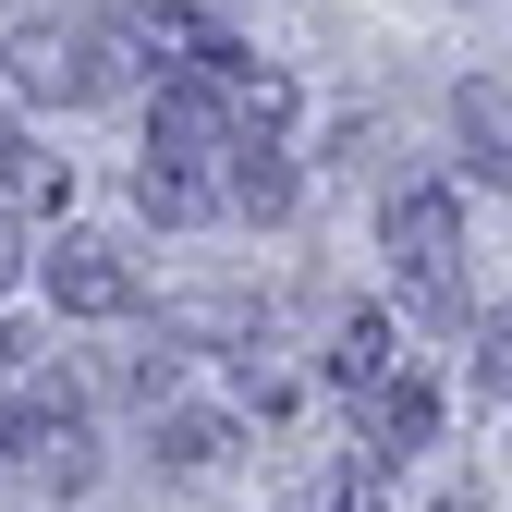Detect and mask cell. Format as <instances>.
<instances>
[{
  "label": "cell",
  "mask_w": 512,
  "mask_h": 512,
  "mask_svg": "<svg viewBox=\"0 0 512 512\" xmlns=\"http://www.w3.org/2000/svg\"><path fill=\"white\" fill-rule=\"evenodd\" d=\"M378 256L415 293V317H452L464 305V208H452V183H403L391 220H378Z\"/></svg>",
  "instance_id": "cell-1"
},
{
  "label": "cell",
  "mask_w": 512,
  "mask_h": 512,
  "mask_svg": "<svg viewBox=\"0 0 512 512\" xmlns=\"http://www.w3.org/2000/svg\"><path fill=\"white\" fill-rule=\"evenodd\" d=\"M0 464H25L37 488H86V476H98L86 403H74V391H25V403H0Z\"/></svg>",
  "instance_id": "cell-2"
},
{
  "label": "cell",
  "mask_w": 512,
  "mask_h": 512,
  "mask_svg": "<svg viewBox=\"0 0 512 512\" xmlns=\"http://www.w3.org/2000/svg\"><path fill=\"white\" fill-rule=\"evenodd\" d=\"M0 86H13L25 110H74V98H98V49L86 37H61V25H13V49H0Z\"/></svg>",
  "instance_id": "cell-3"
},
{
  "label": "cell",
  "mask_w": 512,
  "mask_h": 512,
  "mask_svg": "<svg viewBox=\"0 0 512 512\" xmlns=\"http://www.w3.org/2000/svg\"><path fill=\"white\" fill-rule=\"evenodd\" d=\"M49 305H61V317H135V269H122L110 244L61 232V244H49Z\"/></svg>",
  "instance_id": "cell-4"
},
{
  "label": "cell",
  "mask_w": 512,
  "mask_h": 512,
  "mask_svg": "<svg viewBox=\"0 0 512 512\" xmlns=\"http://www.w3.org/2000/svg\"><path fill=\"white\" fill-rule=\"evenodd\" d=\"M427 439H439V391H427V378L415 366H391V378H378V391H366V452H427Z\"/></svg>",
  "instance_id": "cell-5"
},
{
  "label": "cell",
  "mask_w": 512,
  "mask_h": 512,
  "mask_svg": "<svg viewBox=\"0 0 512 512\" xmlns=\"http://www.w3.org/2000/svg\"><path fill=\"white\" fill-rule=\"evenodd\" d=\"M452 147L476 159V183L512 196V98H500V86H464V98H452Z\"/></svg>",
  "instance_id": "cell-6"
},
{
  "label": "cell",
  "mask_w": 512,
  "mask_h": 512,
  "mask_svg": "<svg viewBox=\"0 0 512 512\" xmlns=\"http://www.w3.org/2000/svg\"><path fill=\"white\" fill-rule=\"evenodd\" d=\"M232 220H293V159H281V135H244L232 147Z\"/></svg>",
  "instance_id": "cell-7"
},
{
  "label": "cell",
  "mask_w": 512,
  "mask_h": 512,
  "mask_svg": "<svg viewBox=\"0 0 512 512\" xmlns=\"http://www.w3.org/2000/svg\"><path fill=\"white\" fill-rule=\"evenodd\" d=\"M378 378H391V317L354 305L342 330H330V391H378Z\"/></svg>",
  "instance_id": "cell-8"
},
{
  "label": "cell",
  "mask_w": 512,
  "mask_h": 512,
  "mask_svg": "<svg viewBox=\"0 0 512 512\" xmlns=\"http://www.w3.org/2000/svg\"><path fill=\"white\" fill-rule=\"evenodd\" d=\"M159 464H232V415H208V403H159Z\"/></svg>",
  "instance_id": "cell-9"
},
{
  "label": "cell",
  "mask_w": 512,
  "mask_h": 512,
  "mask_svg": "<svg viewBox=\"0 0 512 512\" xmlns=\"http://www.w3.org/2000/svg\"><path fill=\"white\" fill-rule=\"evenodd\" d=\"M378 476H391V452H354V476H342V512H391V488H378Z\"/></svg>",
  "instance_id": "cell-10"
},
{
  "label": "cell",
  "mask_w": 512,
  "mask_h": 512,
  "mask_svg": "<svg viewBox=\"0 0 512 512\" xmlns=\"http://www.w3.org/2000/svg\"><path fill=\"white\" fill-rule=\"evenodd\" d=\"M476 366H488V391L512 403V317H488V354H476Z\"/></svg>",
  "instance_id": "cell-11"
},
{
  "label": "cell",
  "mask_w": 512,
  "mask_h": 512,
  "mask_svg": "<svg viewBox=\"0 0 512 512\" xmlns=\"http://www.w3.org/2000/svg\"><path fill=\"white\" fill-rule=\"evenodd\" d=\"M13 269H25V232H13V208H0V293H13Z\"/></svg>",
  "instance_id": "cell-12"
},
{
  "label": "cell",
  "mask_w": 512,
  "mask_h": 512,
  "mask_svg": "<svg viewBox=\"0 0 512 512\" xmlns=\"http://www.w3.org/2000/svg\"><path fill=\"white\" fill-rule=\"evenodd\" d=\"M13 354H25V342H13V330H0V366H13Z\"/></svg>",
  "instance_id": "cell-13"
},
{
  "label": "cell",
  "mask_w": 512,
  "mask_h": 512,
  "mask_svg": "<svg viewBox=\"0 0 512 512\" xmlns=\"http://www.w3.org/2000/svg\"><path fill=\"white\" fill-rule=\"evenodd\" d=\"M439 512H476V500H439Z\"/></svg>",
  "instance_id": "cell-14"
}]
</instances>
